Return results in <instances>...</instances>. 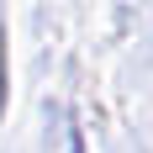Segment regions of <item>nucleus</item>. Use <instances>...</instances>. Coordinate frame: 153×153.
Masks as SVG:
<instances>
[{
  "label": "nucleus",
  "mask_w": 153,
  "mask_h": 153,
  "mask_svg": "<svg viewBox=\"0 0 153 153\" xmlns=\"http://www.w3.org/2000/svg\"><path fill=\"white\" fill-rule=\"evenodd\" d=\"M0 111H5V37H0Z\"/></svg>",
  "instance_id": "f257e3e1"
},
{
  "label": "nucleus",
  "mask_w": 153,
  "mask_h": 153,
  "mask_svg": "<svg viewBox=\"0 0 153 153\" xmlns=\"http://www.w3.org/2000/svg\"><path fill=\"white\" fill-rule=\"evenodd\" d=\"M69 153H85V143H79V137H74V148H69Z\"/></svg>",
  "instance_id": "f03ea898"
}]
</instances>
